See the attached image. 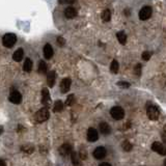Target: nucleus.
Wrapping results in <instances>:
<instances>
[{"label": "nucleus", "mask_w": 166, "mask_h": 166, "mask_svg": "<svg viewBox=\"0 0 166 166\" xmlns=\"http://www.w3.org/2000/svg\"><path fill=\"white\" fill-rule=\"evenodd\" d=\"M42 103L45 107H49L51 104V97L50 93H49L48 88H43L42 90Z\"/></svg>", "instance_id": "7"}, {"label": "nucleus", "mask_w": 166, "mask_h": 166, "mask_svg": "<svg viewBox=\"0 0 166 166\" xmlns=\"http://www.w3.org/2000/svg\"><path fill=\"white\" fill-rule=\"evenodd\" d=\"M23 70L25 72H27V73H29L32 70V61H31L30 58H26L25 59V62L23 64Z\"/></svg>", "instance_id": "19"}, {"label": "nucleus", "mask_w": 166, "mask_h": 166, "mask_svg": "<svg viewBox=\"0 0 166 166\" xmlns=\"http://www.w3.org/2000/svg\"><path fill=\"white\" fill-rule=\"evenodd\" d=\"M73 151H72V147L69 144V143H64L61 147H59V154L64 157H67L69 155H71Z\"/></svg>", "instance_id": "11"}, {"label": "nucleus", "mask_w": 166, "mask_h": 166, "mask_svg": "<svg viewBox=\"0 0 166 166\" xmlns=\"http://www.w3.org/2000/svg\"><path fill=\"white\" fill-rule=\"evenodd\" d=\"M50 117V113H49L48 108H42L35 113L34 118L37 123H44L46 122L48 118Z\"/></svg>", "instance_id": "2"}, {"label": "nucleus", "mask_w": 166, "mask_h": 166, "mask_svg": "<svg viewBox=\"0 0 166 166\" xmlns=\"http://www.w3.org/2000/svg\"><path fill=\"white\" fill-rule=\"evenodd\" d=\"M80 158H81V160H85V159L87 158V152H86V150L81 149V151H80Z\"/></svg>", "instance_id": "29"}, {"label": "nucleus", "mask_w": 166, "mask_h": 166, "mask_svg": "<svg viewBox=\"0 0 166 166\" xmlns=\"http://www.w3.org/2000/svg\"><path fill=\"white\" fill-rule=\"evenodd\" d=\"M110 114H111V116L114 118V120H123V118H124L125 111H124V109H123L122 107L115 106V107H113V108H111Z\"/></svg>", "instance_id": "3"}, {"label": "nucleus", "mask_w": 166, "mask_h": 166, "mask_svg": "<svg viewBox=\"0 0 166 166\" xmlns=\"http://www.w3.org/2000/svg\"><path fill=\"white\" fill-rule=\"evenodd\" d=\"M53 108H54V109H53V111L57 113V112H60L62 109H64V104H62L61 101H56Z\"/></svg>", "instance_id": "23"}, {"label": "nucleus", "mask_w": 166, "mask_h": 166, "mask_svg": "<svg viewBox=\"0 0 166 166\" xmlns=\"http://www.w3.org/2000/svg\"><path fill=\"white\" fill-rule=\"evenodd\" d=\"M117 85L120 87H122V88H128V87H130L129 83H128V82H123V81L117 82Z\"/></svg>", "instance_id": "30"}, {"label": "nucleus", "mask_w": 166, "mask_h": 166, "mask_svg": "<svg viewBox=\"0 0 166 166\" xmlns=\"http://www.w3.org/2000/svg\"><path fill=\"white\" fill-rule=\"evenodd\" d=\"M106 154H107L106 149H105V147H98L97 149L93 151V157H95L96 159H98V160L105 158Z\"/></svg>", "instance_id": "9"}, {"label": "nucleus", "mask_w": 166, "mask_h": 166, "mask_svg": "<svg viewBox=\"0 0 166 166\" xmlns=\"http://www.w3.org/2000/svg\"><path fill=\"white\" fill-rule=\"evenodd\" d=\"M123 149H124V151H126V152H130L132 149H133V145L130 143V141L125 140L124 142H123Z\"/></svg>", "instance_id": "25"}, {"label": "nucleus", "mask_w": 166, "mask_h": 166, "mask_svg": "<svg viewBox=\"0 0 166 166\" xmlns=\"http://www.w3.org/2000/svg\"><path fill=\"white\" fill-rule=\"evenodd\" d=\"M21 149H22V151L27 153V154H31V153H33V151H34V149H33L32 145H29V144L24 145V147H22Z\"/></svg>", "instance_id": "27"}, {"label": "nucleus", "mask_w": 166, "mask_h": 166, "mask_svg": "<svg viewBox=\"0 0 166 166\" xmlns=\"http://www.w3.org/2000/svg\"><path fill=\"white\" fill-rule=\"evenodd\" d=\"M10 101L13 103V104H20L22 102V96L19 91L14 90L10 93Z\"/></svg>", "instance_id": "10"}, {"label": "nucleus", "mask_w": 166, "mask_h": 166, "mask_svg": "<svg viewBox=\"0 0 166 166\" xmlns=\"http://www.w3.org/2000/svg\"><path fill=\"white\" fill-rule=\"evenodd\" d=\"M64 16L68 19H74L77 16V10L73 7V6H69L64 10Z\"/></svg>", "instance_id": "14"}, {"label": "nucleus", "mask_w": 166, "mask_h": 166, "mask_svg": "<svg viewBox=\"0 0 166 166\" xmlns=\"http://www.w3.org/2000/svg\"><path fill=\"white\" fill-rule=\"evenodd\" d=\"M116 37H117V40L118 42L120 43L122 45H125L127 43V35L124 31H120V32L116 33Z\"/></svg>", "instance_id": "20"}, {"label": "nucleus", "mask_w": 166, "mask_h": 166, "mask_svg": "<svg viewBox=\"0 0 166 166\" xmlns=\"http://www.w3.org/2000/svg\"><path fill=\"white\" fill-rule=\"evenodd\" d=\"M57 44L59 45L60 47H64V44H66V42H64V37H57Z\"/></svg>", "instance_id": "32"}, {"label": "nucleus", "mask_w": 166, "mask_h": 166, "mask_svg": "<svg viewBox=\"0 0 166 166\" xmlns=\"http://www.w3.org/2000/svg\"><path fill=\"white\" fill-rule=\"evenodd\" d=\"M147 117L151 120H157L159 118V110L156 106H150L149 108L147 109Z\"/></svg>", "instance_id": "5"}, {"label": "nucleus", "mask_w": 166, "mask_h": 166, "mask_svg": "<svg viewBox=\"0 0 166 166\" xmlns=\"http://www.w3.org/2000/svg\"><path fill=\"white\" fill-rule=\"evenodd\" d=\"M53 48L52 46H51L50 44H46L44 47V56L46 59H50V58H52L53 56Z\"/></svg>", "instance_id": "13"}, {"label": "nucleus", "mask_w": 166, "mask_h": 166, "mask_svg": "<svg viewBox=\"0 0 166 166\" xmlns=\"http://www.w3.org/2000/svg\"><path fill=\"white\" fill-rule=\"evenodd\" d=\"M141 71H142V66H141L140 64H138L137 66L135 67V69H134V72H135V74L137 76H140L141 75Z\"/></svg>", "instance_id": "28"}, {"label": "nucleus", "mask_w": 166, "mask_h": 166, "mask_svg": "<svg viewBox=\"0 0 166 166\" xmlns=\"http://www.w3.org/2000/svg\"><path fill=\"white\" fill-rule=\"evenodd\" d=\"M71 79L70 78H64L61 82H60V90L62 93H66L67 91L70 90V87H71Z\"/></svg>", "instance_id": "12"}, {"label": "nucleus", "mask_w": 166, "mask_h": 166, "mask_svg": "<svg viewBox=\"0 0 166 166\" xmlns=\"http://www.w3.org/2000/svg\"><path fill=\"white\" fill-rule=\"evenodd\" d=\"M55 72L54 71H51L48 73V75H47V83H48V85L50 87H53L54 86V83H55Z\"/></svg>", "instance_id": "17"}, {"label": "nucleus", "mask_w": 166, "mask_h": 166, "mask_svg": "<svg viewBox=\"0 0 166 166\" xmlns=\"http://www.w3.org/2000/svg\"><path fill=\"white\" fill-rule=\"evenodd\" d=\"M142 58L145 60V61H147V60L151 58V53L147 52V51H144V52L142 53Z\"/></svg>", "instance_id": "31"}, {"label": "nucleus", "mask_w": 166, "mask_h": 166, "mask_svg": "<svg viewBox=\"0 0 166 166\" xmlns=\"http://www.w3.org/2000/svg\"><path fill=\"white\" fill-rule=\"evenodd\" d=\"M118 62L116 60H112L111 64H110V71L112 72L113 74H116L118 72Z\"/></svg>", "instance_id": "24"}, {"label": "nucleus", "mask_w": 166, "mask_h": 166, "mask_svg": "<svg viewBox=\"0 0 166 166\" xmlns=\"http://www.w3.org/2000/svg\"><path fill=\"white\" fill-rule=\"evenodd\" d=\"M99 128H100V132L104 135H108L111 133V127L107 123H101L99 125Z\"/></svg>", "instance_id": "15"}, {"label": "nucleus", "mask_w": 166, "mask_h": 166, "mask_svg": "<svg viewBox=\"0 0 166 166\" xmlns=\"http://www.w3.org/2000/svg\"><path fill=\"white\" fill-rule=\"evenodd\" d=\"M164 166H166V159L164 160Z\"/></svg>", "instance_id": "35"}, {"label": "nucleus", "mask_w": 166, "mask_h": 166, "mask_svg": "<svg viewBox=\"0 0 166 166\" xmlns=\"http://www.w3.org/2000/svg\"><path fill=\"white\" fill-rule=\"evenodd\" d=\"M111 19V13L109 10H105L104 12L102 13V20L104 22H109Z\"/></svg>", "instance_id": "22"}, {"label": "nucleus", "mask_w": 166, "mask_h": 166, "mask_svg": "<svg viewBox=\"0 0 166 166\" xmlns=\"http://www.w3.org/2000/svg\"><path fill=\"white\" fill-rule=\"evenodd\" d=\"M17 42V37L14 33H6L2 37V44L6 48H12Z\"/></svg>", "instance_id": "1"}, {"label": "nucleus", "mask_w": 166, "mask_h": 166, "mask_svg": "<svg viewBox=\"0 0 166 166\" xmlns=\"http://www.w3.org/2000/svg\"><path fill=\"white\" fill-rule=\"evenodd\" d=\"M37 71H39L40 74H46L47 73V64L45 61H41L39 62V69H37Z\"/></svg>", "instance_id": "21"}, {"label": "nucleus", "mask_w": 166, "mask_h": 166, "mask_svg": "<svg viewBox=\"0 0 166 166\" xmlns=\"http://www.w3.org/2000/svg\"><path fill=\"white\" fill-rule=\"evenodd\" d=\"M71 160L74 166H81V158L78 156V154L76 152H73L71 154Z\"/></svg>", "instance_id": "16"}, {"label": "nucleus", "mask_w": 166, "mask_h": 166, "mask_svg": "<svg viewBox=\"0 0 166 166\" xmlns=\"http://www.w3.org/2000/svg\"><path fill=\"white\" fill-rule=\"evenodd\" d=\"M152 13H153V10L151 6H143L140 10V12H139V19L142 20V21H145V20L151 18Z\"/></svg>", "instance_id": "4"}, {"label": "nucleus", "mask_w": 166, "mask_h": 166, "mask_svg": "<svg viewBox=\"0 0 166 166\" xmlns=\"http://www.w3.org/2000/svg\"><path fill=\"white\" fill-rule=\"evenodd\" d=\"M152 150L154 152L158 153L161 156H165L166 155V147L162 144L161 142H158V141H155L152 144Z\"/></svg>", "instance_id": "6"}, {"label": "nucleus", "mask_w": 166, "mask_h": 166, "mask_svg": "<svg viewBox=\"0 0 166 166\" xmlns=\"http://www.w3.org/2000/svg\"><path fill=\"white\" fill-rule=\"evenodd\" d=\"M74 103H75V96H74V95H70L69 97L67 98L66 106H72Z\"/></svg>", "instance_id": "26"}, {"label": "nucleus", "mask_w": 166, "mask_h": 166, "mask_svg": "<svg viewBox=\"0 0 166 166\" xmlns=\"http://www.w3.org/2000/svg\"><path fill=\"white\" fill-rule=\"evenodd\" d=\"M0 166H6L5 162H4L3 160H0Z\"/></svg>", "instance_id": "34"}, {"label": "nucleus", "mask_w": 166, "mask_h": 166, "mask_svg": "<svg viewBox=\"0 0 166 166\" xmlns=\"http://www.w3.org/2000/svg\"><path fill=\"white\" fill-rule=\"evenodd\" d=\"M99 166H111L109 163H107V162H104V163H102V164H100Z\"/></svg>", "instance_id": "33"}, {"label": "nucleus", "mask_w": 166, "mask_h": 166, "mask_svg": "<svg viewBox=\"0 0 166 166\" xmlns=\"http://www.w3.org/2000/svg\"><path fill=\"white\" fill-rule=\"evenodd\" d=\"M99 138V133L95 128H89L87 131V140L90 142H96Z\"/></svg>", "instance_id": "8"}, {"label": "nucleus", "mask_w": 166, "mask_h": 166, "mask_svg": "<svg viewBox=\"0 0 166 166\" xmlns=\"http://www.w3.org/2000/svg\"><path fill=\"white\" fill-rule=\"evenodd\" d=\"M24 56V51L22 48H19L17 51L14 53V55H13V58H14L15 61H21L22 58H23Z\"/></svg>", "instance_id": "18"}]
</instances>
